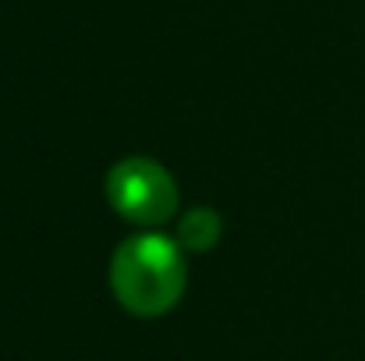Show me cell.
<instances>
[{
	"label": "cell",
	"mask_w": 365,
	"mask_h": 361,
	"mask_svg": "<svg viewBox=\"0 0 365 361\" xmlns=\"http://www.w3.org/2000/svg\"><path fill=\"white\" fill-rule=\"evenodd\" d=\"M185 255L178 244L160 234L128 238L114 251L110 262V287L131 315H163L185 294Z\"/></svg>",
	"instance_id": "obj_1"
},
{
	"label": "cell",
	"mask_w": 365,
	"mask_h": 361,
	"mask_svg": "<svg viewBox=\"0 0 365 361\" xmlns=\"http://www.w3.org/2000/svg\"><path fill=\"white\" fill-rule=\"evenodd\" d=\"M107 199L114 213L138 227H160L178 213V184L156 159H121L107 174Z\"/></svg>",
	"instance_id": "obj_2"
},
{
	"label": "cell",
	"mask_w": 365,
	"mask_h": 361,
	"mask_svg": "<svg viewBox=\"0 0 365 361\" xmlns=\"http://www.w3.org/2000/svg\"><path fill=\"white\" fill-rule=\"evenodd\" d=\"M220 234H224V224H220V213L217 209H192L181 220V227H178V241L188 251H210V248H217Z\"/></svg>",
	"instance_id": "obj_3"
}]
</instances>
